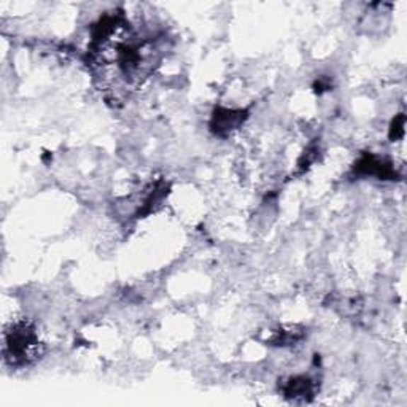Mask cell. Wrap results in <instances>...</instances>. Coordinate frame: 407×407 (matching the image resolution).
Masks as SVG:
<instances>
[{"mask_svg":"<svg viewBox=\"0 0 407 407\" xmlns=\"http://www.w3.org/2000/svg\"><path fill=\"white\" fill-rule=\"evenodd\" d=\"M248 112L247 110H229L218 107L213 112L210 129L213 134L219 135V137H226V135L236 131L239 126H242V122L247 120Z\"/></svg>","mask_w":407,"mask_h":407,"instance_id":"7a4b0ae2","label":"cell"},{"mask_svg":"<svg viewBox=\"0 0 407 407\" xmlns=\"http://www.w3.org/2000/svg\"><path fill=\"white\" fill-rule=\"evenodd\" d=\"M316 153H319V150L312 145V147H309V150L304 151V154H302V158L299 161V167L302 171L304 169H309V166L314 163V161L316 159Z\"/></svg>","mask_w":407,"mask_h":407,"instance_id":"52a82bcc","label":"cell"},{"mask_svg":"<svg viewBox=\"0 0 407 407\" xmlns=\"http://www.w3.org/2000/svg\"><path fill=\"white\" fill-rule=\"evenodd\" d=\"M283 393H285L287 398L304 399V401H307V399L314 396L315 382L306 376L292 377L285 385H283Z\"/></svg>","mask_w":407,"mask_h":407,"instance_id":"277c9868","label":"cell"},{"mask_svg":"<svg viewBox=\"0 0 407 407\" xmlns=\"http://www.w3.org/2000/svg\"><path fill=\"white\" fill-rule=\"evenodd\" d=\"M353 172L361 177L371 176L377 177L379 180H393L396 177V171L391 163L369 153L363 154V156L358 159V163L353 166Z\"/></svg>","mask_w":407,"mask_h":407,"instance_id":"3957f363","label":"cell"},{"mask_svg":"<svg viewBox=\"0 0 407 407\" xmlns=\"http://www.w3.org/2000/svg\"><path fill=\"white\" fill-rule=\"evenodd\" d=\"M404 135V115H398L395 121H393V125L390 127V139L391 140H398L401 139Z\"/></svg>","mask_w":407,"mask_h":407,"instance_id":"8992f818","label":"cell"},{"mask_svg":"<svg viewBox=\"0 0 407 407\" xmlns=\"http://www.w3.org/2000/svg\"><path fill=\"white\" fill-rule=\"evenodd\" d=\"M304 338V333L302 331H294V328H290V329H279V331H275L273 339L274 345H292L293 342H298Z\"/></svg>","mask_w":407,"mask_h":407,"instance_id":"5b68a950","label":"cell"},{"mask_svg":"<svg viewBox=\"0 0 407 407\" xmlns=\"http://www.w3.org/2000/svg\"><path fill=\"white\" fill-rule=\"evenodd\" d=\"M38 339L35 328L29 321H18L5 333L4 353L11 365H28L38 357Z\"/></svg>","mask_w":407,"mask_h":407,"instance_id":"6da1fadb","label":"cell"}]
</instances>
